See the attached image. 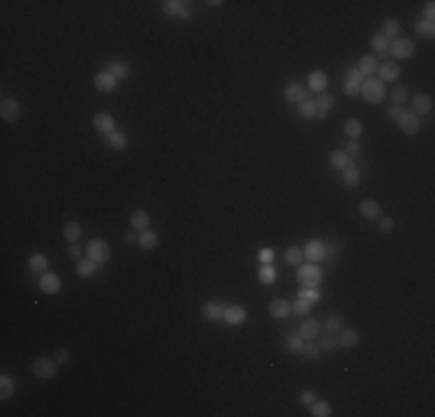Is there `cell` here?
Segmentation results:
<instances>
[{"label":"cell","mask_w":435,"mask_h":417,"mask_svg":"<svg viewBox=\"0 0 435 417\" xmlns=\"http://www.w3.org/2000/svg\"><path fill=\"white\" fill-rule=\"evenodd\" d=\"M95 271H98V262H95V260H79V262H76V274L81 276V278H88V276H93L95 274Z\"/></svg>","instance_id":"28"},{"label":"cell","mask_w":435,"mask_h":417,"mask_svg":"<svg viewBox=\"0 0 435 417\" xmlns=\"http://www.w3.org/2000/svg\"><path fill=\"white\" fill-rule=\"evenodd\" d=\"M245 308L243 306H227L223 313V320L229 324V327H236V324H243L245 322Z\"/></svg>","instance_id":"11"},{"label":"cell","mask_w":435,"mask_h":417,"mask_svg":"<svg viewBox=\"0 0 435 417\" xmlns=\"http://www.w3.org/2000/svg\"><path fill=\"white\" fill-rule=\"evenodd\" d=\"M345 135H347L350 139H359L361 135H364V123L357 121V118H350V121L345 123Z\"/></svg>","instance_id":"32"},{"label":"cell","mask_w":435,"mask_h":417,"mask_svg":"<svg viewBox=\"0 0 435 417\" xmlns=\"http://www.w3.org/2000/svg\"><path fill=\"white\" fill-rule=\"evenodd\" d=\"M60 276H56V274H42V278H39V287H42V292H47V295H56V292L60 290Z\"/></svg>","instance_id":"15"},{"label":"cell","mask_w":435,"mask_h":417,"mask_svg":"<svg viewBox=\"0 0 435 417\" xmlns=\"http://www.w3.org/2000/svg\"><path fill=\"white\" fill-rule=\"evenodd\" d=\"M93 126L98 128L102 135H111V132L116 130V121L114 116L107 114V111H100V114H95V118H93Z\"/></svg>","instance_id":"12"},{"label":"cell","mask_w":435,"mask_h":417,"mask_svg":"<svg viewBox=\"0 0 435 417\" xmlns=\"http://www.w3.org/2000/svg\"><path fill=\"white\" fill-rule=\"evenodd\" d=\"M380 230L382 232H392L394 230V220L389 218V216H384V218L380 220Z\"/></svg>","instance_id":"57"},{"label":"cell","mask_w":435,"mask_h":417,"mask_svg":"<svg viewBox=\"0 0 435 417\" xmlns=\"http://www.w3.org/2000/svg\"><path fill=\"white\" fill-rule=\"evenodd\" d=\"M292 313H296V315L306 318V315L310 313V304L303 302V299H299V302H294V304H292Z\"/></svg>","instance_id":"49"},{"label":"cell","mask_w":435,"mask_h":417,"mask_svg":"<svg viewBox=\"0 0 435 417\" xmlns=\"http://www.w3.org/2000/svg\"><path fill=\"white\" fill-rule=\"evenodd\" d=\"M301 253H303V258L308 260L310 264H317L326 258V243H322L320 239H310V241H306V246Z\"/></svg>","instance_id":"5"},{"label":"cell","mask_w":435,"mask_h":417,"mask_svg":"<svg viewBox=\"0 0 435 417\" xmlns=\"http://www.w3.org/2000/svg\"><path fill=\"white\" fill-rule=\"evenodd\" d=\"M67 255H70L72 260H76V262H79V260H81V255H83V248L72 243V246H67Z\"/></svg>","instance_id":"54"},{"label":"cell","mask_w":435,"mask_h":417,"mask_svg":"<svg viewBox=\"0 0 435 417\" xmlns=\"http://www.w3.org/2000/svg\"><path fill=\"white\" fill-rule=\"evenodd\" d=\"M285 262L292 264V267H301V262H303V253H301L299 248H287V251H285Z\"/></svg>","instance_id":"40"},{"label":"cell","mask_w":435,"mask_h":417,"mask_svg":"<svg viewBox=\"0 0 435 417\" xmlns=\"http://www.w3.org/2000/svg\"><path fill=\"white\" fill-rule=\"evenodd\" d=\"M299 401L303 403V406H310L313 401H317L315 399V392H313V390H303V392H301V399Z\"/></svg>","instance_id":"55"},{"label":"cell","mask_w":435,"mask_h":417,"mask_svg":"<svg viewBox=\"0 0 435 417\" xmlns=\"http://www.w3.org/2000/svg\"><path fill=\"white\" fill-rule=\"evenodd\" d=\"M336 341H338V346H343V348H354V346H359V331L357 329H340Z\"/></svg>","instance_id":"20"},{"label":"cell","mask_w":435,"mask_h":417,"mask_svg":"<svg viewBox=\"0 0 435 417\" xmlns=\"http://www.w3.org/2000/svg\"><path fill=\"white\" fill-rule=\"evenodd\" d=\"M361 151V144L357 142V139H352V142L347 144V153H359Z\"/></svg>","instance_id":"60"},{"label":"cell","mask_w":435,"mask_h":417,"mask_svg":"<svg viewBox=\"0 0 435 417\" xmlns=\"http://www.w3.org/2000/svg\"><path fill=\"white\" fill-rule=\"evenodd\" d=\"M299 336L303 341H315L317 336H320V322L317 320H303L301 322V327H299Z\"/></svg>","instance_id":"14"},{"label":"cell","mask_w":435,"mask_h":417,"mask_svg":"<svg viewBox=\"0 0 435 417\" xmlns=\"http://www.w3.org/2000/svg\"><path fill=\"white\" fill-rule=\"evenodd\" d=\"M392 100H394V104H396V107H401V104L408 100V88H405V86H394Z\"/></svg>","instance_id":"47"},{"label":"cell","mask_w":435,"mask_h":417,"mask_svg":"<svg viewBox=\"0 0 435 417\" xmlns=\"http://www.w3.org/2000/svg\"><path fill=\"white\" fill-rule=\"evenodd\" d=\"M389 54L396 61H408V58L414 56V42L408 37H396L394 42H389Z\"/></svg>","instance_id":"3"},{"label":"cell","mask_w":435,"mask_h":417,"mask_svg":"<svg viewBox=\"0 0 435 417\" xmlns=\"http://www.w3.org/2000/svg\"><path fill=\"white\" fill-rule=\"evenodd\" d=\"M257 278H259L262 285H271L273 280L278 278V271L273 269V264H262V267H259V274H257Z\"/></svg>","instance_id":"29"},{"label":"cell","mask_w":435,"mask_h":417,"mask_svg":"<svg viewBox=\"0 0 435 417\" xmlns=\"http://www.w3.org/2000/svg\"><path fill=\"white\" fill-rule=\"evenodd\" d=\"M158 241H160V236L155 234V232H151V230H144L142 234H139V246L144 248V251H153V248L158 246Z\"/></svg>","instance_id":"26"},{"label":"cell","mask_w":435,"mask_h":417,"mask_svg":"<svg viewBox=\"0 0 435 417\" xmlns=\"http://www.w3.org/2000/svg\"><path fill=\"white\" fill-rule=\"evenodd\" d=\"M67 362H70V350H65V348L56 350V364L63 366V364H67Z\"/></svg>","instance_id":"51"},{"label":"cell","mask_w":435,"mask_h":417,"mask_svg":"<svg viewBox=\"0 0 435 417\" xmlns=\"http://www.w3.org/2000/svg\"><path fill=\"white\" fill-rule=\"evenodd\" d=\"M398 33H401V23H398V19H389V21L384 23V28H382V35H384L386 39H396Z\"/></svg>","instance_id":"35"},{"label":"cell","mask_w":435,"mask_h":417,"mask_svg":"<svg viewBox=\"0 0 435 417\" xmlns=\"http://www.w3.org/2000/svg\"><path fill=\"white\" fill-rule=\"evenodd\" d=\"M12 394H14V380H12L7 373H3L0 376V399L7 401Z\"/></svg>","instance_id":"33"},{"label":"cell","mask_w":435,"mask_h":417,"mask_svg":"<svg viewBox=\"0 0 435 417\" xmlns=\"http://www.w3.org/2000/svg\"><path fill=\"white\" fill-rule=\"evenodd\" d=\"M63 236H65L70 243L79 241V236H81V225H79V223H74V220L65 223V227H63Z\"/></svg>","instance_id":"31"},{"label":"cell","mask_w":435,"mask_h":417,"mask_svg":"<svg viewBox=\"0 0 435 417\" xmlns=\"http://www.w3.org/2000/svg\"><path fill=\"white\" fill-rule=\"evenodd\" d=\"M223 313H225V308L218 302H206L201 306V318L206 320V322H218V320H223Z\"/></svg>","instance_id":"13"},{"label":"cell","mask_w":435,"mask_h":417,"mask_svg":"<svg viewBox=\"0 0 435 417\" xmlns=\"http://www.w3.org/2000/svg\"><path fill=\"white\" fill-rule=\"evenodd\" d=\"M0 116H3L7 123L17 121L19 116H21V104H19L17 100L5 98V100H3V104H0Z\"/></svg>","instance_id":"10"},{"label":"cell","mask_w":435,"mask_h":417,"mask_svg":"<svg viewBox=\"0 0 435 417\" xmlns=\"http://www.w3.org/2000/svg\"><path fill=\"white\" fill-rule=\"evenodd\" d=\"M359 214L364 216V218H380L382 206H380V202H375V199H364V202L359 204Z\"/></svg>","instance_id":"21"},{"label":"cell","mask_w":435,"mask_h":417,"mask_svg":"<svg viewBox=\"0 0 435 417\" xmlns=\"http://www.w3.org/2000/svg\"><path fill=\"white\" fill-rule=\"evenodd\" d=\"M326 84H329V79H326V74H324L322 70L310 72V77H308V86H310V91H324Z\"/></svg>","instance_id":"25"},{"label":"cell","mask_w":435,"mask_h":417,"mask_svg":"<svg viewBox=\"0 0 435 417\" xmlns=\"http://www.w3.org/2000/svg\"><path fill=\"white\" fill-rule=\"evenodd\" d=\"M285 98L289 100V102H303V100H308V91H306V86H301V84H287V88H285Z\"/></svg>","instance_id":"18"},{"label":"cell","mask_w":435,"mask_h":417,"mask_svg":"<svg viewBox=\"0 0 435 417\" xmlns=\"http://www.w3.org/2000/svg\"><path fill=\"white\" fill-rule=\"evenodd\" d=\"M107 142L111 144V148H116V151H120V148L127 146V137L123 135V132H118V130H114L111 135H107Z\"/></svg>","instance_id":"38"},{"label":"cell","mask_w":435,"mask_h":417,"mask_svg":"<svg viewBox=\"0 0 435 417\" xmlns=\"http://www.w3.org/2000/svg\"><path fill=\"white\" fill-rule=\"evenodd\" d=\"M430 111H433V100H430V95L426 93H417L412 98V114L414 116H428Z\"/></svg>","instance_id":"9"},{"label":"cell","mask_w":435,"mask_h":417,"mask_svg":"<svg viewBox=\"0 0 435 417\" xmlns=\"http://www.w3.org/2000/svg\"><path fill=\"white\" fill-rule=\"evenodd\" d=\"M347 79H350V81H354V84H361L366 77L361 74L359 70H357V67H352V70H347Z\"/></svg>","instance_id":"56"},{"label":"cell","mask_w":435,"mask_h":417,"mask_svg":"<svg viewBox=\"0 0 435 417\" xmlns=\"http://www.w3.org/2000/svg\"><path fill=\"white\" fill-rule=\"evenodd\" d=\"M299 299L308 302L310 306H315L320 302V292H317V287H303V290H299Z\"/></svg>","instance_id":"42"},{"label":"cell","mask_w":435,"mask_h":417,"mask_svg":"<svg viewBox=\"0 0 435 417\" xmlns=\"http://www.w3.org/2000/svg\"><path fill=\"white\" fill-rule=\"evenodd\" d=\"M303 343L306 341L301 339L299 334H292V336H287V348L292 352H301V348H303Z\"/></svg>","instance_id":"48"},{"label":"cell","mask_w":435,"mask_h":417,"mask_svg":"<svg viewBox=\"0 0 435 417\" xmlns=\"http://www.w3.org/2000/svg\"><path fill=\"white\" fill-rule=\"evenodd\" d=\"M317 346H320V350L333 352L338 348V341H336V336H333V334H326L324 339H320V343H317Z\"/></svg>","instance_id":"46"},{"label":"cell","mask_w":435,"mask_h":417,"mask_svg":"<svg viewBox=\"0 0 435 417\" xmlns=\"http://www.w3.org/2000/svg\"><path fill=\"white\" fill-rule=\"evenodd\" d=\"M331 165L336 167V170H345L347 165H352V162H350V153L343 151V148H336L331 153Z\"/></svg>","instance_id":"30"},{"label":"cell","mask_w":435,"mask_h":417,"mask_svg":"<svg viewBox=\"0 0 435 417\" xmlns=\"http://www.w3.org/2000/svg\"><path fill=\"white\" fill-rule=\"evenodd\" d=\"M333 104H336V98H333V95H320V98L315 100L317 111H324V114H329V109H333Z\"/></svg>","instance_id":"43"},{"label":"cell","mask_w":435,"mask_h":417,"mask_svg":"<svg viewBox=\"0 0 435 417\" xmlns=\"http://www.w3.org/2000/svg\"><path fill=\"white\" fill-rule=\"evenodd\" d=\"M183 7H185V3H179V0H164L162 3L164 14H169V17H181Z\"/></svg>","instance_id":"37"},{"label":"cell","mask_w":435,"mask_h":417,"mask_svg":"<svg viewBox=\"0 0 435 417\" xmlns=\"http://www.w3.org/2000/svg\"><path fill=\"white\" fill-rule=\"evenodd\" d=\"M93 84H95V88H98L100 93H111L116 88V84H118V79H116L109 70H104V72H98V74H95Z\"/></svg>","instance_id":"8"},{"label":"cell","mask_w":435,"mask_h":417,"mask_svg":"<svg viewBox=\"0 0 435 417\" xmlns=\"http://www.w3.org/2000/svg\"><path fill=\"white\" fill-rule=\"evenodd\" d=\"M426 19H428V21L435 19V3H426Z\"/></svg>","instance_id":"59"},{"label":"cell","mask_w":435,"mask_h":417,"mask_svg":"<svg viewBox=\"0 0 435 417\" xmlns=\"http://www.w3.org/2000/svg\"><path fill=\"white\" fill-rule=\"evenodd\" d=\"M273 258H276V253H273L271 248H264V251H259V262L262 264H271Z\"/></svg>","instance_id":"53"},{"label":"cell","mask_w":435,"mask_h":417,"mask_svg":"<svg viewBox=\"0 0 435 417\" xmlns=\"http://www.w3.org/2000/svg\"><path fill=\"white\" fill-rule=\"evenodd\" d=\"M137 241H139V236L135 234V230L127 232V234H125V243H137Z\"/></svg>","instance_id":"61"},{"label":"cell","mask_w":435,"mask_h":417,"mask_svg":"<svg viewBox=\"0 0 435 417\" xmlns=\"http://www.w3.org/2000/svg\"><path fill=\"white\" fill-rule=\"evenodd\" d=\"M299 114H301V118H317L315 100H303V102L299 104Z\"/></svg>","instance_id":"36"},{"label":"cell","mask_w":435,"mask_h":417,"mask_svg":"<svg viewBox=\"0 0 435 417\" xmlns=\"http://www.w3.org/2000/svg\"><path fill=\"white\" fill-rule=\"evenodd\" d=\"M269 313H271L273 318H287L289 313H292V304L287 299H273L269 304Z\"/></svg>","instance_id":"19"},{"label":"cell","mask_w":435,"mask_h":417,"mask_svg":"<svg viewBox=\"0 0 435 417\" xmlns=\"http://www.w3.org/2000/svg\"><path fill=\"white\" fill-rule=\"evenodd\" d=\"M414 30H417V35H421V37H433L435 35V23L428 21V19L419 17L417 21H414Z\"/></svg>","instance_id":"27"},{"label":"cell","mask_w":435,"mask_h":417,"mask_svg":"<svg viewBox=\"0 0 435 417\" xmlns=\"http://www.w3.org/2000/svg\"><path fill=\"white\" fill-rule=\"evenodd\" d=\"M377 74H380V81L382 79H384V81H396V79L401 77V67H398V63L386 61L377 67Z\"/></svg>","instance_id":"16"},{"label":"cell","mask_w":435,"mask_h":417,"mask_svg":"<svg viewBox=\"0 0 435 417\" xmlns=\"http://www.w3.org/2000/svg\"><path fill=\"white\" fill-rule=\"evenodd\" d=\"M88 258L95 260V262H107L109 258H111V248H109L107 241H102V239H93V241H88Z\"/></svg>","instance_id":"6"},{"label":"cell","mask_w":435,"mask_h":417,"mask_svg":"<svg viewBox=\"0 0 435 417\" xmlns=\"http://www.w3.org/2000/svg\"><path fill=\"white\" fill-rule=\"evenodd\" d=\"M310 415L313 417H329L331 415V406L326 401H313L310 403Z\"/></svg>","instance_id":"34"},{"label":"cell","mask_w":435,"mask_h":417,"mask_svg":"<svg viewBox=\"0 0 435 417\" xmlns=\"http://www.w3.org/2000/svg\"><path fill=\"white\" fill-rule=\"evenodd\" d=\"M370 47H373L377 54H384V51H389V39H386L382 33H377V35L370 37Z\"/></svg>","instance_id":"41"},{"label":"cell","mask_w":435,"mask_h":417,"mask_svg":"<svg viewBox=\"0 0 435 417\" xmlns=\"http://www.w3.org/2000/svg\"><path fill=\"white\" fill-rule=\"evenodd\" d=\"M359 88H361V84H354V81H350V79H345L343 91L347 95H359Z\"/></svg>","instance_id":"50"},{"label":"cell","mask_w":435,"mask_h":417,"mask_svg":"<svg viewBox=\"0 0 435 417\" xmlns=\"http://www.w3.org/2000/svg\"><path fill=\"white\" fill-rule=\"evenodd\" d=\"M130 225H132V230L135 232H144L148 225H151V218H148L146 211L139 209V211H135V214L130 216Z\"/></svg>","instance_id":"22"},{"label":"cell","mask_w":435,"mask_h":417,"mask_svg":"<svg viewBox=\"0 0 435 417\" xmlns=\"http://www.w3.org/2000/svg\"><path fill=\"white\" fill-rule=\"evenodd\" d=\"M401 114H403V107H396V104H392V107L386 109V118H389V121H394V123L401 118Z\"/></svg>","instance_id":"52"},{"label":"cell","mask_w":435,"mask_h":417,"mask_svg":"<svg viewBox=\"0 0 435 417\" xmlns=\"http://www.w3.org/2000/svg\"><path fill=\"white\" fill-rule=\"evenodd\" d=\"M109 72H111L118 81H125V79L130 77V65H127L125 61H111L109 63Z\"/></svg>","instance_id":"23"},{"label":"cell","mask_w":435,"mask_h":417,"mask_svg":"<svg viewBox=\"0 0 435 417\" xmlns=\"http://www.w3.org/2000/svg\"><path fill=\"white\" fill-rule=\"evenodd\" d=\"M28 267H30V271H33V274H47L49 258H47L44 253H33V255L28 258Z\"/></svg>","instance_id":"17"},{"label":"cell","mask_w":435,"mask_h":417,"mask_svg":"<svg viewBox=\"0 0 435 417\" xmlns=\"http://www.w3.org/2000/svg\"><path fill=\"white\" fill-rule=\"evenodd\" d=\"M340 329H343V318L336 315V313L329 315V318H326V334H338Z\"/></svg>","instance_id":"44"},{"label":"cell","mask_w":435,"mask_h":417,"mask_svg":"<svg viewBox=\"0 0 435 417\" xmlns=\"http://www.w3.org/2000/svg\"><path fill=\"white\" fill-rule=\"evenodd\" d=\"M338 253H340V246H338V243H329V246H326V258L329 260L336 258Z\"/></svg>","instance_id":"58"},{"label":"cell","mask_w":435,"mask_h":417,"mask_svg":"<svg viewBox=\"0 0 435 417\" xmlns=\"http://www.w3.org/2000/svg\"><path fill=\"white\" fill-rule=\"evenodd\" d=\"M359 95L366 100L368 104H377L384 100L386 91H384V81H380V79H370L366 77L364 81H361V88H359Z\"/></svg>","instance_id":"1"},{"label":"cell","mask_w":435,"mask_h":417,"mask_svg":"<svg viewBox=\"0 0 435 417\" xmlns=\"http://www.w3.org/2000/svg\"><path fill=\"white\" fill-rule=\"evenodd\" d=\"M343 179H345V183H347V186H359L361 174H359V170H357L354 165H347L343 170Z\"/></svg>","instance_id":"39"},{"label":"cell","mask_w":435,"mask_h":417,"mask_svg":"<svg viewBox=\"0 0 435 417\" xmlns=\"http://www.w3.org/2000/svg\"><path fill=\"white\" fill-rule=\"evenodd\" d=\"M301 355H303L306 359H317V357H320V346L313 343V341H306L303 348H301Z\"/></svg>","instance_id":"45"},{"label":"cell","mask_w":435,"mask_h":417,"mask_svg":"<svg viewBox=\"0 0 435 417\" xmlns=\"http://www.w3.org/2000/svg\"><path fill=\"white\" fill-rule=\"evenodd\" d=\"M398 128L403 130V135H408V137H412V135H417L419 132V118L412 114V111H405L403 109L401 118H398Z\"/></svg>","instance_id":"7"},{"label":"cell","mask_w":435,"mask_h":417,"mask_svg":"<svg viewBox=\"0 0 435 417\" xmlns=\"http://www.w3.org/2000/svg\"><path fill=\"white\" fill-rule=\"evenodd\" d=\"M377 67H380V63L375 61V56H364L359 61V67H357V70H359L364 77H370V74H375L377 72Z\"/></svg>","instance_id":"24"},{"label":"cell","mask_w":435,"mask_h":417,"mask_svg":"<svg viewBox=\"0 0 435 417\" xmlns=\"http://www.w3.org/2000/svg\"><path fill=\"white\" fill-rule=\"evenodd\" d=\"M56 359H49V357H37L33 362V376L39 380H51L56 376Z\"/></svg>","instance_id":"4"},{"label":"cell","mask_w":435,"mask_h":417,"mask_svg":"<svg viewBox=\"0 0 435 417\" xmlns=\"http://www.w3.org/2000/svg\"><path fill=\"white\" fill-rule=\"evenodd\" d=\"M296 280L303 287H317L322 283V269L317 264H301L296 271Z\"/></svg>","instance_id":"2"}]
</instances>
